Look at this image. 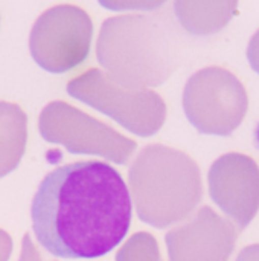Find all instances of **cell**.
Segmentation results:
<instances>
[{"label": "cell", "mask_w": 259, "mask_h": 261, "mask_svg": "<svg viewBox=\"0 0 259 261\" xmlns=\"http://www.w3.org/2000/svg\"><path fill=\"white\" fill-rule=\"evenodd\" d=\"M179 32L168 12L104 20L96 57L107 76L127 89L163 84L179 64Z\"/></svg>", "instance_id": "obj_2"}, {"label": "cell", "mask_w": 259, "mask_h": 261, "mask_svg": "<svg viewBox=\"0 0 259 261\" xmlns=\"http://www.w3.org/2000/svg\"><path fill=\"white\" fill-rule=\"evenodd\" d=\"M172 8L179 24L188 34L209 37L231 23L238 0H174Z\"/></svg>", "instance_id": "obj_10"}, {"label": "cell", "mask_w": 259, "mask_h": 261, "mask_svg": "<svg viewBox=\"0 0 259 261\" xmlns=\"http://www.w3.org/2000/svg\"><path fill=\"white\" fill-rule=\"evenodd\" d=\"M18 261H53V260H46L43 257V254L35 248L32 239L29 234L23 236L21 240V254H20V260Z\"/></svg>", "instance_id": "obj_14"}, {"label": "cell", "mask_w": 259, "mask_h": 261, "mask_svg": "<svg viewBox=\"0 0 259 261\" xmlns=\"http://www.w3.org/2000/svg\"><path fill=\"white\" fill-rule=\"evenodd\" d=\"M131 196L105 162H70L47 173L31 205L38 243L61 258H98L114 249L131 225Z\"/></svg>", "instance_id": "obj_1"}, {"label": "cell", "mask_w": 259, "mask_h": 261, "mask_svg": "<svg viewBox=\"0 0 259 261\" xmlns=\"http://www.w3.org/2000/svg\"><path fill=\"white\" fill-rule=\"evenodd\" d=\"M116 261H163L157 240L150 232H136L118 251Z\"/></svg>", "instance_id": "obj_12"}, {"label": "cell", "mask_w": 259, "mask_h": 261, "mask_svg": "<svg viewBox=\"0 0 259 261\" xmlns=\"http://www.w3.org/2000/svg\"><path fill=\"white\" fill-rule=\"evenodd\" d=\"M128 184L137 217L159 229L188 219L203 197L195 161L160 144L139 151L130 165Z\"/></svg>", "instance_id": "obj_3"}, {"label": "cell", "mask_w": 259, "mask_h": 261, "mask_svg": "<svg viewBox=\"0 0 259 261\" xmlns=\"http://www.w3.org/2000/svg\"><path fill=\"white\" fill-rule=\"evenodd\" d=\"M67 93L142 138L156 135L166 119V104L159 93L122 87L99 69H89L70 80Z\"/></svg>", "instance_id": "obj_4"}, {"label": "cell", "mask_w": 259, "mask_h": 261, "mask_svg": "<svg viewBox=\"0 0 259 261\" xmlns=\"http://www.w3.org/2000/svg\"><path fill=\"white\" fill-rule=\"evenodd\" d=\"M99 5L110 11H157L168 0H98Z\"/></svg>", "instance_id": "obj_13"}, {"label": "cell", "mask_w": 259, "mask_h": 261, "mask_svg": "<svg viewBox=\"0 0 259 261\" xmlns=\"http://www.w3.org/2000/svg\"><path fill=\"white\" fill-rule=\"evenodd\" d=\"M92 35L93 23L82 8L56 5L35 20L29 37V50L41 69L63 73L84 63Z\"/></svg>", "instance_id": "obj_7"}, {"label": "cell", "mask_w": 259, "mask_h": 261, "mask_svg": "<svg viewBox=\"0 0 259 261\" xmlns=\"http://www.w3.org/2000/svg\"><path fill=\"white\" fill-rule=\"evenodd\" d=\"M235 261H259V243L244 248Z\"/></svg>", "instance_id": "obj_17"}, {"label": "cell", "mask_w": 259, "mask_h": 261, "mask_svg": "<svg viewBox=\"0 0 259 261\" xmlns=\"http://www.w3.org/2000/svg\"><path fill=\"white\" fill-rule=\"evenodd\" d=\"M237 226L212 208H200L166 237L169 261H227L237 245Z\"/></svg>", "instance_id": "obj_9"}, {"label": "cell", "mask_w": 259, "mask_h": 261, "mask_svg": "<svg viewBox=\"0 0 259 261\" xmlns=\"http://www.w3.org/2000/svg\"><path fill=\"white\" fill-rule=\"evenodd\" d=\"M38 130L44 141L60 144L72 154H95L119 165L136 150L134 141L64 101H52L41 110Z\"/></svg>", "instance_id": "obj_6"}, {"label": "cell", "mask_w": 259, "mask_h": 261, "mask_svg": "<svg viewBox=\"0 0 259 261\" xmlns=\"http://www.w3.org/2000/svg\"><path fill=\"white\" fill-rule=\"evenodd\" d=\"M208 180L215 205L237 229H246L259 211L258 164L246 154L227 153L211 165Z\"/></svg>", "instance_id": "obj_8"}, {"label": "cell", "mask_w": 259, "mask_h": 261, "mask_svg": "<svg viewBox=\"0 0 259 261\" xmlns=\"http://www.w3.org/2000/svg\"><path fill=\"white\" fill-rule=\"evenodd\" d=\"M247 60L250 67L259 75V29L252 35L247 46Z\"/></svg>", "instance_id": "obj_15"}, {"label": "cell", "mask_w": 259, "mask_h": 261, "mask_svg": "<svg viewBox=\"0 0 259 261\" xmlns=\"http://www.w3.org/2000/svg\"><path fill=\"white\" fill-rule=\"evenodd\" d=\"M27 139L26 113L12 102L0 101V177L20 164Z\"/></svg>", "instance_id": "obj_11"}, {"label": "cell", "mask_w": 259, "mask_h": 261, "mask_svg": "<svg viewBox=\"0 0 259 261\" xmlns=\"http://www.w3.org/2000/svg\"><path fill=\"white\" fill-rule=\"evenodd\" d=\"M12 252V240L8 232L0 229V261H8Z\"/></svg>", "instance_id": "obj_16"}, {"label": "cell", "mask_w": 259, "mask_h": 261, "mask_svg": "<svg viewBox=\"0 0 259 261\" xmlns=\"http://www.w3.org/2000/svg\"><path fill=\"white\" fill-rule=\"evenodd\" d=\"M188 121L203 135L231 136L243 122L249 98L243 83L227 69L209 66L191 75L183 89Z\"/></svg>", "instance_id": "obj_5"}]
</instances>
